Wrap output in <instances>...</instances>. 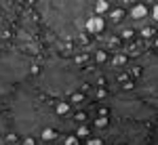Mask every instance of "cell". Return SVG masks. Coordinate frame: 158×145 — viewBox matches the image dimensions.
<instances>
[{
    "label": "cell",
    "mask_w": 158,
    "mask_h": 145,
    "mask_svg": "<svg viewBox=\"0 0 158 145\" xmlns=\"http://www.w3.org/2000/svg\"><path fill=\"white\" fill-rule=\"evenodd\" d=\"M38 11L42 21L55 34L63 38H74L85 27L89 0H40Z\"/></svg>",
    "instance_id": "6da1fadb"
},
{
    "label": "cell",
    "mask_w": 158,
    "mask_h": 145,
    "mask_svg": "<svg viewBox=\"0 0 158 145\" xmlns=\"http://www.w3.org/2000/svg\"><path fill=\"white\" fill-rule=\"evenodd\" d=\"M9 118L19 135H36L51 124V111L32 88H19L11 97Z\"/></svg>",
    "instance_id": "7a4b0ae2"
},
{
    "label": "cell",
    "mask_w": 158,
    "mask_h": 145,
    "mask_svg": "<svg viewBox=\"0 0 158 145\" xmlns=\"http://www.w3.org/2000/svg\"><path fill=\"white\" fill-rule=\"evenodd\" d=\"M38 86L53 97L68 95L80 86V74L74 63L59 59V57H51L44 61V65L40 70Z\"/></svg>",
    "instance_id": "3957f363"
},
{
    "label": "cell",
    "mask_w": 158,
    "mask_h": 145,
    "mask_svg": "<svg viewBox=\"0 0 158 145\" xmlns=\"http://www.w3.org/2000/svg\"><path fill=\"white\" fill-rule=\"evenodd\" d=\"M27 72H30V59L25 55L11 50L0 57V101L9 95L11 86L23 80Z\"/></svg>",
    "instance_id": "277c9868"
},
{
    "label": "cell",
    "mask_w": 158,
    "mask_h": 145,
    "mask_svg": "<svg viewBox=\"0 0 158 145\" xmlns=\"http://www.w3.org/2000/svg\"><path fill=\"white\" fill-rule=\"evenodd\" d=\"M110 141L114 145H146L148 128L143 122L116 120L110 128Z\"/></svg>",
    "instance_id": "5b68a950"
},
{
    "label": "cell",
    "mask_w": 158,
    "mask_h": 145,
    "mask_svg": "<svg viewBox=\"0 0 158 145\" xmlns=\"http://www.w3.org/2000/svg\"><path fill=\"white\" fill-rule=\"evenodd\" d=\"M143 82H146L148 88L158 91V57H154V59L143 67Z\"/></svg>",
    "instance_id": "8992f818"
},
{
    "label": "cell",
    "mask_w": 158,
    "mask_h": 145,
    "mask_svg": "<svg viewBox=\"0 0 158 145\" xmlns=\"http://www.w3.org/2000/svg\"><path fill=\"white\" fill-rule=\"evenodd\" d=\"M2 133H4V122L0 120V145H2Z\"/></svg>",
    "instance_id": "52a82bcc"
}]
</instances>
